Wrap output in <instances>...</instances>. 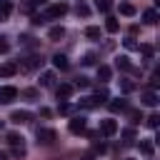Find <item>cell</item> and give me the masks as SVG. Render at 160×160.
Wrapping results in <instances>:
<instances>
[{"instance_id": "1", "label": "cell", "mask_w": 160, "mask_h": 160, "mask_svg": "<svg viewBox=\"0 0 160 160\" xmlns=\"http://www.w3.org/2000/svg\"><path fill=\"white\" fill-rule=\"evenodd\" d=\"M65 12H68V5H65V2H55V5H48L40 18H42V20H55V18H62Z\"/></svg>"}, {"instance_id": "2", "label": "cell", "mask_w": 160, "mask_h": 160, "mask_svg": "<svg viewBox=\"0 0 160 160\" xmlns=\"http://www.w3.org/2000/svg\"><path fill=\"white\" fill-rule=\"evenodd\" d=\"M38 142H42V145H52L55 140H58V132L52 130V128H38Z\"/></svg>"}, {"instance_id": "3", "label": "cell", "mask_w": 160, "mask_h": 160, "mask_svg": "<svg viewBox=\"0 0 160 160\" xmlns=\"http://www.w3.org/2000/svg\"><path fill=\"white\" fill-rule=\"evenodd\" d=\"M40 65H42V58H38V55H30V58H25V60L18 65V70L22 68V70L28 72V70H35V68H40Z\"/></svg>"}, {"instance_id": "4", "label": "cell", "mask_w": 160, "mask_h": 160, "mask_svg": "<svg viewBox=\"0 0 160 160\" xmlns=\"http://www.w3.org/2000/svg\"><path fill=\"white\" fill-rule=\"evenodd\" d=\"M72 92H75L72 82H60V85L55 88V95H58V100H68V98H70Z\"/></svg>"}, {"instance_id": "5", "label": "cell", "mask_w": 160, "mask_h": 160, "mask_svg": "<svg viewBox=\"0 0 160 160\" xmlns=\"http://www.w3.org/2000/svg\"><path fill=\"white\" fill-rule=\"evenodd\" d=\"M68 130H70L72 135H80V132H85V120H82L80 115H75V118L68 122Z\"/></svg>"}, {"instance_id": "6", "label": "cell", "mask_w": 160, "mask_h": 160, "mask_svg": "<svg viewBox=\"0 0 160 160\" xmlns=\"http://www.w3.org/2000/svg\"><path fill=\"white\" fill-rule=\"evenodd\" d=\"M15 98H18V88H12V85L0 88V102H12Z\"/></svg>"}, {"instance_id": "7", "label": "cell", "mask_w": 160, "mask_h": 160, "mask_svg": "<svg viewBox=\"0 0 160 160\" xmlns=\"http://www.w3.org/2000/svg\"><path fill=\"white\" fill-rule=\"evenodd\" d=\"M10 120H12L15 125H20V122H30V120H32V112H30V110H15V112L10 115Z\"/></svg>"}, {"instance_id": "8", "label": "cell", "mask_w": 160, "mask_h": 160, "mask_svg": "<svg viewBox=\"0 0 160 160\" xmlns=\"http://www.w3.org/2000/svg\"><path fill=\"white\" fill-rule=\"evenodd\" d=\"M115 132H118V122H115V120H102V122H100V135L110 138V135H115Z\"/></svg>"}, {"instance_id": "9", "label": "cell", "mask_w": 160, "mask_h": 160, "mask_svg": "<svg viewBox=\"0 0 160 160\" xmlns=\"http://www.w3.org/2000/svg\"><path fill=\"white\" fill-rule=\"evenodd\" d=\"M15 72H18V62H10L8 60V62L0 65V78H12Z\"/></svg>"}, {"instance_id": "10", "label": "cell", "mask_w": 160, "mask_h": 160, "mask_svg": "<svg viewBox=\"0 0 160 160\" xmlns=\"http://www.w3.org/2000/svg\"><path fill=\"white\" fill-rule=\"evenodd\" d=\"M108 108H110V112H125V110H128V100H122V98L110 100V102H108Z\"/></svg>"}, {"instance_id": "11", "label": "cell", "mask_w": 160, "mask_h": 160, "mask_svg": "<svg viewBox=\"0 0 160 160\" xmlns=\"http://www.w3.org/2000/svg\"><path fill=\"white\" fill-rule=\"evenodd\" d=\"M140 102H142V105H148V108H155V105H158V95H155L152 90H145V92H142V98H140Z\"/></svg>"}, {"instance_id": "12", "label": "cell", "mask_w": 160, "mask_h": 160, "mask_svg": "<svg viewBox=\"0 0 160 160\" xmlns=\"http://www.w3.org/2000/svg\"><path fill=\"white\" fill-rule=\"evenodd\" d=\"M118 10H120V15H125V18H132V15L138 12V8H135L132 2H120Z\"/></svg>"}, {"instance_id": "13", "label": "cell", "mask_w": 160, "mask_h": 160, "mask_svg": "<svg viewBox=\"0 0 160 160\" xmlns=\"http://www.w3.org/2000/svg\"><path fill=\"white\" fill-rule=\"evenodd\" d=\"M48 38H50V40H62V38H65V28H62V25H52V28L48 30Z\"/></svg>"}, {"instance_id": "14", "label": "cell", "mask_w": 160, "mask_h": 160, "mask_svg": "<svg viewBox=\"0 0 160 160\" xmlns=\"http://www.w3.org/2000/svg\"><path fill=\"white\" fill-rule=\"evenodd\" d=\"M52 65H55L58 70H68V68H70L68 58H65V55H60V52H55V55H52Z\"/></svg>"}, {"instance_id": "15", "label": "cell", "mask_w": 160, "mask_h": 160, "mask_svg": "<svg viewBox=\"0 0 160 160\" xmlns=\"http://www.w3.org/2000/svg\"><path fill=\"white\" fill-rule=\"evenodd\" d=\"M115 65H118L120 70H130V72H138V70L132 68V62H130V58H125V55H120V58L115 60Z\"/></svg>"}, {"instance_id": "16", "label": "cell", "mask_w": 160, "mask_h": 160, "mask_svg": "<svg viewBox=\"0 0 160 160\" xmlns=\"http://www.w3.org/2000/svg\"><path fill=\"white\" fill-rule=\"evenodd\" d=\"M98 105H100V100H98L95 95H88V98L80 100V108H85V110H92V108H98Z\"/></svg>"}, {"instance_id": "17", "label": "cell", "mask_w": 160, "mask_h": 160, "mask_svg": "<svg viewBox=\"0 0 160 160\" xmlns=\"http://www.w3.org/2000/svg\"><path fill=\"white\" fill-rule=\"evenodd\" d=\"M110 75H112V70H110L108 65H98V80H100V82H108Z\"/></svg>"}, {"instance_id": "18", "label": "cell", "mask_w": 160, "mask_h": 160, "mask_svg": "<svg viewBox=\"0 0 160 160\" xmlns=\"http://www.w3.org/2000/svg\"><path fill=\"white\" fill-rule=\"evenodd\" d=\"M58 112H60V115H72V112H75V105H70L68 100H60V105H58Z\"/></svg>"}, {"instance_id": "19", "label": "cell", "mask_w": 160, "mask_h": 160, "mask_svg": "<svg viewBox=\"0 0 160 160\" xmlns=\"http://www.w3.org/2000/svg\"><path fill=\"white\" fill-rule=\"evenodd\" d=\"M105 30H108V32H118V30H120V22H118L112 15H108V20H105Z\"/></svg>"}, {"instance_id": "20", "label": "cell", "mask_w": 160, "mask_h": 160, "mask_svg": "<svg viewBox=\"0 0 160 160\" xmlns=\"http://www.w3.org/2000/svg\"><path fill=\"white\" fill-rule=\"evenodd\" d=\"M10 10H12V2L10 0H0V20H5L10 15Z\"/></svg>"}, {"instance_id": "21", "label": "cell", "mask_w": 160, "mask_h": 160, "mask_svg": "<svg viewBox=\"0 0 160 160\" xmlns=\"http://www.w3.org/2000/svg\"><path fill=\"white\" fill-rule=\"evenodd\" d=\"M142 20H145L148 25H155V22H158V12L150 8V10H145V12H142Z\"/></svg>"}, {"instance_id": "22", "label": "cell", "mask_w": 160, "mask_h": 160, "mask_svg": "<svg viewBox=\"0 0 160 160\" xmlns=\"http://www.w3.org/2000/svg\"><path fill=\"white\" fill-rule=\"evenodd\" d=\"M95 8L100 12H110L112 10V0H95Z\"/></svg>"}, {"instance_id": "23", "label": "cell", "mask_w": 160, "mask_h": 160, "mask_svg": "<svg viewBox=\"0 0 160 160\" xmlns=\"http://www.w3.org/2000/svg\"><path fill=\"white\" fill-rule=\"evenodd\" d=\"M85 38H90V40H98V38H100V28H95V25L85 28Z\"/></svg>"}, {"instance_id": "24", "label": "cell", "mask_w": 160, "mask_h": 160, "mask_svg": "<svg viewBox=\"0 0 160 160\" xmlns=\"http://www.w3.org/2000/svg\"><path fill=\"white\" fill-rule=\"evenodd\" d=\"M140 150H142L145 155H152V150H155V142H152V140H142V142H140Z\"/></svg>"}, {"instance_id": "25", "label": "cell", "mask_w": 160, "mask_h": 160, "mask_svg": "<svg viewBox=\"0 0 160 160\" xmlns=\"http://www.w3.org/2000/svg\"><path fill=\"white\" fill-rule=\"evenodd\" d=\"M138 48H140V52H142L148 60H150V58H152V52H155V48H152V45H148V42H145V45H138Z\"/></svg>"}, {"instance_id": "26", "label": "cell", "mask_w": 160, "mask_h": 160, "mask_svg": "<svg viewBox=\"0 0 160 160\" xmlns=\"http://www.w3.org/2000/svg\"><path fill=\"white\" fill-rule=\"evenodd\" d=\"M8 142H10V145H22V135H18V132H8Z\"/></svg>"}, {"instance_id": "27", "label": "cell", "mask_w": 160, "mask_h": 160, "mask_svg": "<svg viewBox=\"0 0 160 160\" xmlns=\"http://www.w3.org/2000/svg\"><path fill=\"white\" fill-rule=\"evenodd\" d=\"M120 90H122V92H132V90H135V82H130V80H120Z\"/></svg>"}, {"instance_id": "28", "label": "cell", "mask_w": 160, "mask_h": 160, "mask_svg": "<svg viewBox=\"0 0 160 160\" xmlns=\"http://www.w3.org/2000/svg\"><path fill=\"white\" fill-rule=\"evenodd\" d=\"M128 118H130V122H140L142 120V112L140 110H128Z\"/></svg>"}, {"instance_id": "29", "label": "cell", "mask_w": 160, "mask_h": 160, "mask_svg": "<svg viewBox=\"0 0 160 160\" xmlns=\"http://www.w3.org/2000/svg\"><path fill=\"white\" fill-rule=\"evenodd\" d=\"M25 145H12V158H25Z\"/></svg>"}, {"instance_id": "30", "label": "cell", "mask_w": 160, "mask_h": 160, "mask_svg": "<svg viewBox=\"0 0 160 160\" xmlns=\"http://www.w3.org/2000/svg\"><path fill=\"white\" fill-rule=\"evenodd\" d=\"M78 15H82V18H88V15H90V8H88V5L82 2V0L78 2Z\"/></svg>"}, {"instance_id": "31", "label": "cell", "mask_w": 160, "mask_h": 160, "mask_svg": "<svg viewBox=\"0 0 160 160\" xmlns=\"http://www.w3.org/2000/svg\"><path fill=\"white\" fill-rule=\"evenodd\" d=\"M158 122H160V115H158V112H152V115L148 118V128H152V130H155V128H158Z\"/></svg>"}, {"instance_id": "32", "label": "cell", "mask_w": 160, "mask_h": 160, "mask_svg": "<svg viewBox=\"0 0 160 160\" xmlns=\"http://www.w3.org/2000/svg\"><path fill=\"white\" fill-rule=\"evenodd\" d=\"M95 98H98V100H100V102H102V100H108V98H110V95H108V90H105V88H100V90H98V92H95Z\"/></svg>"}, {"instance_id": "33", "label": "cell", "mask_w": 160, "mask_h": 160, "mask_svg": "<svg viewBox=\"0 0 160 160\" xmlns=\"http://www.w3.org/2000/svg\"><path fill=\"white\" fill-rule=\"evenodd\" d=\"M122 138H125L128 142H130V140H135V130H132V128H128V130H122Z\"/></svg>"}, {"instance_id": "34", "label": "cell", "mask_w": 160, "mask_h": 160, "mask_svg": "<svg viewBox=\"0 0 160 160\" xmlns=\"http://www.w3.org/2000/svg\"><path fill=\"white\" fill-rule=\"evenodd\" d=\"M52 80H55L52 72H45V75H42V85H52Z\"/></svg>"}, {"instance_id": "35", "label": "cell", "mask_w": 160, "mask_h": 160, "mask_svg": "<svg viewBox=\"0 0 160 160\" xmlns=\"http://www.w3.org/2000/svg\"><path fill=\"white\" fill-rule=\"evenodd\" d=\"M88 85H90V80H88V78H78V82H75L72 88H88Z\"/></svg>"}, {"instance_id": "36", "label": "cell", "mask_w": 160, "mask_h": 160, "mask_svg": "<svg viewBox=\"0 0 160 160\" xmlns=\"http://www.w3.org/2000/svg\"><path fill=\"white\" fill-rule=\"evenodd\" d=\"M10 50V42H8V38H0V52H8Z\"/></svg>"}, {"instance_id": "37", "label": "cell", "mask_w": 160, "mask_h": 160, "mask_svg": "<svg viewBox=\"0 0 160 160\" xmlns=\"http://www.w3.org/2000/svg\"><path fill=\"white\" fill-rule=\"evenodd\" d=\"M125 48H128V50H135V48H138L135 38H128V40H125Z\"/></svg>"}, {"instance_id": "38", "label": "cell", "mask_w": 160, "mask_h": 160, "mask_svg": "<svg viewBox=\"0 0 160 160\" xmlns=\"http://www.w3.org/2000/svg\"><path fill=\"white\" fill-rule=\"evenodd\" d=\"M82 62H85V65H92V62H95V52H88V55L82 58Z\"/></svg>"}, {"instance_id": "39", "label": "cell", "mask_w": 160, "mask_h": 160, "mask_svg": "<svg viewBox=\"0 0 160 160\" xmlns=\"http://www.w3.org/2000/svg\"><path fill=\"white\" fill-rule=\"evenodd\" d=\"M22 95H25V98H38V90H32V88H28V90H25Z\"/></svg>"}, {"instance_id": "40", "label": "cell", "mask_w": 160, "mask_h": 160, "mask_svg": "<svg viewBox=\"0 0 160 160\" xmlns=\"http://www.w3.org/2000/svg\"><path fill=\"white\" fill-rule=\"evenodd\" d=\"M40 115H42V118H50L52 112H50V108H40Z\"/></svg>"}, {"instance_id": "41", "label": "cell", "mask_w": 160, "mask_h": 160, "mask_svg": "<svg viewBox=\"0 0 160 160\" xmlns=\"http://www.w3.org/2000/svg\"><path fill=\"white\" fill-rule=\"evenodd\" d=\"M30 5H40V2H45V0H28Z\"/></svg>"}, {"instance_id": "42", "label": "cell", "mask_w": 160, "mask_h": 160, "mask_svg": "<svg viewBox=\"0 0 160 160\" xmlns=\"http://www.w3.org/2000/svg\"><path fill=\"white\" fill-rule=\"evenodd\" d=\"M0 160H8V155H5V152H0Z\"/></svg>"}, {"instance_id": "43", "label": "cell", "mask_w": 160, "mask_h": 160, "mask_svg": "<svg viewBox=\"0 0 160 160\" xmlns=\"http://www.w3.org/2000/svg\"><path fill=\"white\" fill-rule=\"evenodd\" d=\"M0 130H2V122H0Z\"/></svg>"}]
</instances>
